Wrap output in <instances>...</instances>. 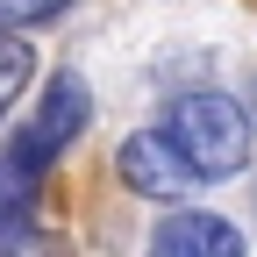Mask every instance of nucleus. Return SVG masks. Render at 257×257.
I'll use <instances>...</instances> for the list:
<instances>
[{
    "mask_svg": "<svg viewBox=\"0 0 257 257\" xmlns=\"http://www.w3.org/2000/svg\"><path fill=\"white\" fill-rule=\"evenodd\" d=\"M86 121H93V93H86V79H79V72H57V79L43 86V107L29 114V128L15 136V150H29V157L50 172L57 157H64V143H79Z\"/></svg>",
    "mask_w": 257,
    "mask_h": 257,
    "instance_id": "3",
    "label": "nucleus"
},
{
    "mask_svg": "<svg viewBox=\"0 0 257 257\" xmlns=\"http://www.w3.org/2000/svg\"><path fill=\"white\" fill-rule=\"evenodd\" d=\"M72 0H0V36H22V29H36L50 15H64Z\"/></svg>",
    "mask_w": 257,
    "mask_h": 257,
    "instance_id": "7",
    "label": "nucleus"
},
{
    "mask_svg": "<svg viewBox=\"0 0 257 257\" xmlns=\"http://www.w3.org/2000/svg\"><path fill=\"white\" fill-rule=\"evenodd\" d=\"M29 79H36V50H29V36H0V121L22 107Z\"/></svg>",
    "mask_w": 257,
    "mask_h": 257,
    "instance_id": "6",
    "label": "nucleus"
},
{
    "mask_svg": "<svg viewBox=\"0 0 257 257\" xmlns=\"http://www.w3.org/2000/svg\"><path fill=\"white\" fill-rule=\"evenodd\" d=\"M165 136L179 143V157L193 165L200 186H207V179H236V172L250 165V150H257L243 100H236V93H214V86L179 93V100L165 107Z\"/></svg>",
    "mask_w": 257,
    "mask_h": 257,
    "instance_id": "1",
    "label": "nucleus"
},
{
    "mask_svg": "<svg viewBox=\"0 0 257 257\" xmlns=\"http://www.w3.org/2000/svg\"><path fill=\"white\" fill-rule=\"evenodd\" d=\"M150 257H243V229L207 207H172L150 229Z\"/></svg>",
    "mask_w": 257,
    "mask_h": 257,
    "instance_id": "4",
    "label": "nucleus"
},
{
    "mask_svg": "<svg viewBox=\"0 0 257 257\" xmlns=\"http://www.w3.org/2000/svg\"><path fill=\"white\" fill-rule=\"evenodd\" d=\"M114 172H121V186L136 193V200H165V207H179L193 186V165L179 157V143L165 136V128H136V136L121 143V157H114Z\"/></svg>",
    "mask_w": 257,
    "mask_h": 257,
    "instance_id": "2",
    "label": "nucleus"
},
{
    "mask_svg": "<svg viewBox=\"0 0 257 257\" xmlns=\"http://www.w3.org/2000/svg\"><path fill=\"white\" fill-rule=\"evenodd\" d=\"M36 193H43V165L8 143V150H0V243H29Z\"/></svg>",
    "mask_w": 257,
    "mask_h": 257,
    "instance_id": "5",
    "label": "nucleus"
},
{
    "mask_svg": "<svg viewBox=\"0 0 257 257\" xmlns=\"http://www.w3.org/2000/svg\"><path fill=\"white\" fill-rule=\"evenodd\" d=\"M0 257H29V243H0Z\"/></svg>",
    "mask_w": 257,
    "mask_h": 257,
    "instance_id": "8",
    "label": "nucleus"
}]
</instances>
